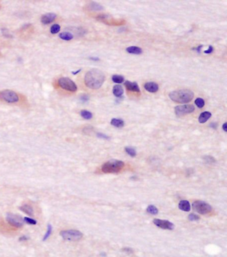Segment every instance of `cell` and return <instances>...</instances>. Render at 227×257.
<instances>
[{
  "instance_id": "obj_24",
  "label": "cell",
  "mask_w": 227,
  "mask_h": 257,
  "mask_svg": "<svg viewBox=\"0 0 227 257\" xmlns=\"http://www.w3.org/2000/svg\"><path fill=\"white\" fill-rule=\"evenodd\" d=\"M89 8L92 10H95V11H100L102 10L103 9L101 6L99 5V4L97 3H95V2H92V3H90Z\"/></svg>"
},
{
  "instance_id": "obj_36",
  "label": "cell",
  "mask_w": 227,
  "mask_h": 257,
  "mask_svg": "<svg viewBox=\"0 0 227 257\" xmlns=\"http://www.w3.org/2000/svg\"><path fill=\"white\" fill-rule=\"evenodd\" d=\"M217 126H218V125H217V123H210V127H212L213 128H214V129H216V128H217Z\"/></svg>"
},
{
  "instance_id": "obj_26",
  "label": "cell",
  "mask_w": 227,
  "mask_h": 257,
  "mask_svg": "<svg viewBox=\"0 0 227 257\" xmlns=\"http://www.w3.org/2000/svg\"><path fill=\"white\" fill-rule=\"evenodd\" d=\"M52 229H53L52 226H51L50 224H48V230H47L46 233V234H45V236H43V240L46 241L49 237V236H50L51 233H52Z\"/></svg>"
},
{
  "instance_id": "obj_7",
  "label": "cell",
  "mask_w": 227,
  "mask_h": 257,
  "mask_svg": "<svg viewBox=\"0 0 227 257\" xmlns=\"http://www.w3.org/2000/svg\"><path fill=\"white\" fill-rule=\"evenodd\" d=\"M7 221L12 226L16 227V228H20L23 225L24 220L20 215H15L13 213H8L6 216Z\"/></svg>"
},
{
  "instance_id": "obj_5",
  "label": "cell",
  "mask_w": 227,
  "mask_h": 257,
  "mask_svg": "<svg viewBox=\"0 0 227 257\" xmlns=\"http://www.w3.org/2000/svg\"><path fill=\"white\" fill-rule=\"evenodd\" d=\"M60 235L65 240L75 241L83 237V233L77 230H66L60 232Z\"/></svg>"
},
{
  "instance_id": "obj_13",
  "label": "cell",
  "mask_w": 227,
  "mask_h": 257,
  "mask_svg": "<svg viewBox=\"0 0 227 257\" xmlns=\"http://www.w3.org/2000/svg\"><path fill=\"white\" fill-rule=\"evenodd\" d=\"M145 89L150 93H156L159 90V85L155 82H147L144 85Z\"/></svg>"
},
{
  "instance_id": "obj_30",
  "label": "cell",
  "mask_w": 227,
  "mask_h": 257,
  "mask_svg": "<svg viewBox=\"0 0 227 257\" xmlns=\"http://www.w3.org/2000/svg\"><path fill=\"white\" fill-rule=\"evenodd\" d=\"M188 219L191 220V221H197V220H199L200 219V218L199 216L195 215V214H190L188 215Z\"/></svg>"
},
{
  "instance_id": "obj_9",
  "label": "cell",
  "mask_w": 227,
  "mask_h": 257,
  "mask_svg": "<svg viewBox=\"0 0 227 257\" xmlns=\"http://www.w3.org/2000/svg\"><path fill=\"white\" fill-rule=\"evenodd\" d=\"M195 107L193 105H183L177 106L175 109L177 116L181 117L186 114L191 113L195 111Z\"/></svg>"
},
{
  "instance_id": "obj_20",
  "label": "cell",
  "mask_w": 227,
  "mask_h": 257,
  "mask_svg": "<svg viewBox=\"0 0 227 257\" xmlns=\"http://www.w3.org/2000/svg\"><path fill=\"white\" fill-rule=\"evenodd\" d=\"M59 37L63 40L66 41H70L73 38V35L69 32H63L59 33Z\"/></svg>"
},
{
  "instance_id": "obj_3",
  "label": "cell",
  "mask_w": 227,
  "mask_h": 257,
  "mask_svg": "<svg viewBox=\"0 0 227 257\" xmlns=\"http://www.w3.org/2000/svg\"><path fill=\"white\" fill-rule=\"evenodd\" d=\"M125 163L117 159H112L106 162L102 165L101 170L105 173H117L123 169Z\"/></svg>"
},
{
  "instance_id": "obj_23",
  "label": "cell",
  "mask_w": 227,
  "mask_h": 257,
  "mask_svg": "<svg viewBox=\"0 0 227 257\" xmlns=\"http://www.w3.org/2000/svg\"><path fill=\"white\" fill-rule=\"evenodd\" d=\"M125 151L127 152V153L129 156H131L132 157H134L136 156L137 153L135 149L133 147H131V146H126L125 148Z\"/></svg>"
},
{
  "instance_id": "obj_14",
  "label": "cell",
  "mask_w": 227,
  "mask_h": 257,
  "mask_svg": "<svg viewBox=\"0 0 227 257\" xmlns=\"http://www.w3.org/2000/svg\"><path fill=\"white\" fill-rule=\"evenodd\" d=\"M211 116H212V114H211V113H210L209 111L203 112L199 115V122L200 123H206V121H207L208 119L210 118Z\"/></svg>"
},
{
  "instance_id": "obj_28",
  "label": "cell",
  "mask_w": 227,
  "mask_h": 257,
  "mask_svg": "<svg viewBox=\"0 0 227 257\" xmlns=\"http://www.w3.org/2000/svg\"><path fill=\"white\" fill-rule=\"evenodd\" d=\"M195 104L199 108H203L204 105V101L202 98H197L195 101Z\"/></svg>"
},
{
  "instance_id": "obj_32",
  "label": "cell",
  "mask_w": 227,
  "mask_h": 257,
  "mask_svg": "<svg viewBox=\"0 0 227 257\" xmlns=\"http://www.w3.org/2000/svg\"><path fill=\"white\" fill-rule=\"evenodd\" d=\"M89 96L88 95H82L80 97V100L82 101V102H87V101H89Z\"/></svg>"
},
{
  "instance_id": "obj_6",
  "label": "cell",
  "mask_w": 227,
  "mask_h": 257,
  "mask_svg": "<svg viewBox=\"0 0 227 257\" xmlns=\"http://www.w3.org/2000/svg\"><path fill=\"white\" fill-rule=\"evenodd\" d=\"M59 86L66 91L75 92L77 90V87L71 79L68 77H61L58 80Z\"/></svg>"
},
{
  "instance_id": "obj_34",
  "label": "cell",
  "mask_w": 227,
  "mask_h": 257,
  "mask_svg": "<svg viewBox=\"0 0 227 257\" xmlns=\"http://www.w3.org/2000/svg\"><path fill=\"white\" fill-rule=\"evenodd\" d=\"M213 50H214V49H213V47L210 46L209 47H208V49H207V50L204 51V53H206V54H210L213 52Z\"/></svg>"
},
{
  "instance_id": "obj_37",
  "label": "cell",
  "mask_w": 227,
  "mask_h": 257,
  "mask_svg": "<svg viewBox=\"0 0 227 257\" xmlns=\"http://www.w3.org/2000/svg\"><path fill=\"white\" fill-rule=\"evenodd\" d=\"M202 47H203V46H199V47H197V48H195V50H196L197 51V53H201V48Z\"/></svg>"
},
{
  "instance_id": "obj_41",
  "label": "cell",
  "mask_w": 227,
  "mask_h": 257,
  "mask_svg": "<svg viewBox=\"0 0 227 257\" xmlns=\"http://www.w3.org/2000/svg\"><path fill=\"white\" fill-rule=\"evenodd\" d=\"M81 71V69H79V70L76 71H73V72H72V73H73V75H76V74H77L78 73H79Z\"/></svg>"
},
{
  "instance_id": "obj_11",
  "label": "cell",
  "mask_w": 227,
  "mask_h": 257,
  "mask_svg": "<svg viewBox=\"0 0 227 257\" xmlns=\"http://www.w3.org/2000/svg\"><path fill=\"white\" fill-rule=\"evenodd\" d=\"M55 18H56V15L55 13H49L43 15L41 17V21L43 24L48 25L51 23V22H53L54 20L55 19Z\"/></svg>"
},
{
  "instance_id": "obj_8",
  "label": "cell",
  "mask_w": 227,
  "mask_h": 257,
  "mask_svg": "<svg viewBox=\"0 0 227 257\" xmlns=\"http://www.w3.org/2000/svg\"><path fill=\"white\" fill-rule=\"evenodd\" d=\"M0 97L8 103H15L19 101V97L12 90H3L0 93Z\"/></svg>"
},
{
  "instance_id": "obj_35",
  "label": "cell",
  "mask_w": 227,
  "mask_h": 257,
  "mask_svg": "<svg viewBox=\"0 0 227 257\" xmlns=\"http://www.w3.org/2000/svg\"><path fill=\"white\" fill-rule=\"evenodd\" d=\"M123 251L126 252H127V253H129V254L132 253V252H133V251H132L131 249H130V248H124V249H123Z\"/></svg>"
},
{
  "instance_id": "obj_10",
  "label": "cell",
  "mask_w": 227,
  "mask_h": 257,
  "mask_svg": "<svg viewBox=\"0 0 227 257\" xmlns=\"http://www.w3.org/2000/svg\"><path fill=\"white\" fill-rule=\"evenodd\" d=\"M153 223L157 227L163 229L167 230H173L175 228V225L171 222L167 220H161V219H154Z\"/></svg>"
},
{
  "instance_id": "obj_31",
  "label": "cell",
  "mask_w": 227,
  "mask_h": 257,
  "mask_svg": "<svg viewBox=\"0 0 227 257\" xmlns=\"http://www.w3.org/2000/svg\"><path fill=\"white\" fill-rule=\"evenodd\" d=\"M204 160L207 163H213L215 162V159L213 157L210 156H205L204 157Z\"/></svg>"
},
{
  "instance_id": "obj_19",
  "label": "cell",
  "mask_w": 227,
  "mask_h": 257,
  "mask_svg": "<svg viewBox=\"0 0 227 257\" xmlns=\"http://www.w3.org/2000/svg\"><path fill=\"white\" fill-rule=\"evenodd\" d=\"M111 124L114 127H117V128H121L124 126V121H123L122 119H115L113 118L111 119Z\"/></svg>"
},
{
  "instance_id": "obj_40",
  "label": "cell",
  "mask_w": 227,
  "mask_h": 257,
  "mask_svg": "<svg viewBox=\"0 0 227 257\" xmlns=\"http://www.w3.org/2000/svg\"><path fill=\"white\" fill-rule=\"evenodd\" d=\"M89 59L92 61H99V58H98V57H89Z\"/></svg>"
},
{
  "instance_id": "obj_22",
  "label": "cell",
  "mask_w": 227,
  "mask_h": 257,
  "mask_svg": "<svg viewBox=\"0 0 227 257\" xmlns=\"http://www.w3.org/2000/svg\"><path fill=\"white\" fill-rule=\"evenodd\" d=\"M80 115L83 118L87 119V120L91 119L92 117H93V115H92L91 113L89 111H87V110H82V111L80 112Z\"/></svg>"
},
{
  "instance_id": "obj_27",
  "label": "cell",
  "mask_w": 227,
  "mask_h": 257,
  "mask_svg": "<svg viewBox=\"0 0 227 257\" xmlns=\"http://www.w3.org/2000/svg\"><path fill=\"white\" fill-rule=\"evenodd\" d=\"M60 26L58 24H54L51 27V33L52 34H55V33H57L59 31H60Z\"/></svg>"
},
{
  "instance_id": "obj_21",
  "label": "cell",
  "mask_w": 227,
  "mask_h": 257,
  "mask_svg": "<svg viewBox=\"0 0 227 257\" xmlns=\"http://www.w3.org/2000/svg\"><path fill=\"white\" fill-rule=\"evenodd\" d=\"M147 212L148 213L152 215H156L159 213V210L157 209V207L154 205H149L147 207Z\"/></svg>"
},
{
  "instance_id": "obj_17",
  "label": "cell",
  "mask_w": 227,
  "mask_h": 257,
  "mask_svg": "<svg viewBox=\"0 0 227 257\" xmlns=\"http://www.w3.org/2000/svg\"><path fill=\"white\" fill-rule=\"evenodd\" d=\"M113 92L114 95L117 97H121L123 93H124V90H123V88L121 85H116L113 87Z\"/></svg>"
},
{
  "instance_id": "obj_29",
  "label": "cell",
  "mask_w": 227,
  "mask_h": 257,
  "mask_svg": "<svg viewBox=\"0 0 227 257\" xmlns=\"http://www.w3.org/2000/svg\"><path fill=\"white\" fill-rule=\"evenodd\" d=\"M24 222H26V223H28L29 225H36L37 224V221L35 220L32 219L31 218H28V217H24L23 218Z\"/></svg>"
},
{
  "instance_id": "obj_1",
  "label": "cell",
  "mask_w": 227,
  "mask_h": 257,
  "mask_svg": "<svg viewBox=\"0 0 227 257\" xmlns=\"http://www.w3.org/2000/svg\"><path fill=\"white\" fill-rule=\"evenodd\" d=\"M84 80L87 87L97 89L103 85L105 80V75L99 69H93L85 74Z\"/></svg>"
},
{
  "instance_id": "obj_25",
  "label": "cell",
  "mask_w": 227,
  "mask_h": 257,
  "mask_svg": "<svg viewBox=\"0 0 227 257\" xmlns=\"http://www.w3.org/2000/svg\"><path fill=\"white\" fill-rule=\"evenodd\" d=\"M112 80L113 82L116 83H121L124 82L125 79L122 75H114L112 77Z\"/></svg>"
},
{
  "instance_id": "obj_15",
  "label": "cell",
  "mask_w": 227,
  "mask_h": 257,
  "mask_svg": "<svg viewBox=\"0 0 227 257\" xmlns=\"http://www.w3.org/2000/svg\"><path fill=\"white\" fill-rule=\"evenodd\" d=\"M179 208L181 209V211H186V212L190 211V202L186 200H181L179 204Z\"/></svg>"
},
{
  "instance_id": "obj_39",
  "label": "cell",
  "mask_w": 227,
  "mask_h": 257,
  "mask_svg": "<svg viewBox=\"0 0 227 257\" xmlns=\"http://www.w3.org/2000/svg\"><path fill=\"white\" fill-rule=\"evenodd\" d=\"M222 128H223V130L225 132L227 131V123H224L223 124V125H222Z\"/></svg>"
},
{
  "instance_id": "obj_18",
  "label": "cell",
  "mask_w": 227,
  "mask_h": 257,
  "mask_svg": "<svg viewBox=\"0 0 227 257\" xmlns=\"http://www.w3.org/2000/svg\"><path fill=\"white\" fill-rule=\"evenodd\" d=\"M19 209L21 211L24 212L25 213L28 214V215H33V209L32 207L28 204H24L23 206L20 207Z\"/></svg>"
},
{
  "instance_id": "obj_38",
  "label": "cell",
  "mask_w": 227,
  "mask_h": 257,
  "mask_svg": "<svg viewBox=\"0 0 227 257\" xmlns=\"http://www.w3.org/2000/svg\"><path fill=\"white\" fill-rule=\"evenodd\" d=\"M28 239V238L26 236H21V237L19 238V241H24V240H27Z\"/></svg>"
},
{
  "instance_id": "obj_12",
  "label": "cell",
  "mask_w": 227,
  "mask_h": 257,
  "mask_svg": "<svg viewBox=\"0 0 227 257\" xmlns=\"http://www.w3.org/2000/svg\"><path fill=\"white\" fill-rule=\"evenodd\" d=\"M125 86L126 88L131 91L137 92V93H140V89L137 83L136 82H131L129 81H126L125 82Z\"/></svg>"
},
{
  "instance_id": "obj_33",
  "label": "cell",
  "mask_w": 227,
  "mask_h": 257,
  "mask_svg": "<svg viewBox=\"0 0 227 257\" xmlns=\"http://www.w3.org/2000/svg\"><path fill=\"white\" fill-rule=\"evenodd\" d=\"M97 136L99 138H101V139H109V137H108L107 135H106L101 133H98L97 134Z\"/></svg>"
},
{
  "instance_id": "obj_2",
  "label": "cell",
  "mask_w": 227,
  "mask_h": 257,
  "mask_svg": "<svg viewBox=\"0 0 227 257\" xmlns=\"http://www.w3.org/2000/svg\"><path fill=\"white\" fill-rule=\"evenodd\" d=\"M169 97L175 103H186L192 101L194 93L189 89H179L170 92Z\"/></svg>"
},
{
  "instance_id": "obj_16",
  "label": "cell",
  "mask_w": 227,
  "mask_h": 257,
  "mask_svg": "<svg viewBox=\"0 0 227 257\" xmlns=\"http://www.w3.org/2000/svg\"><path fill=\"white\" fill-rule=\"evenodd\" d=\"M126 51H127L129 53L135 54V55H140V54L143 53L142 49L136 46H131L127 47V48L126 49Z\"/></svg>"
},
{
  "instance_id": "obj_4",
  "label": "cell",
  "mask_w": 227,
  "mask_h": 257,
  "mask_svg": "<svg viewBox=\"0 0 227 257\" xmlns=\"http://www.w3.org/2000/svg\"><path fill=\"white\" fill-rule=\"evenodd\" d=\"M193 208L201 215H206L212 211V207L207 202L202 200H196L193 203Z\"/></svg>"
}]
</instances>
